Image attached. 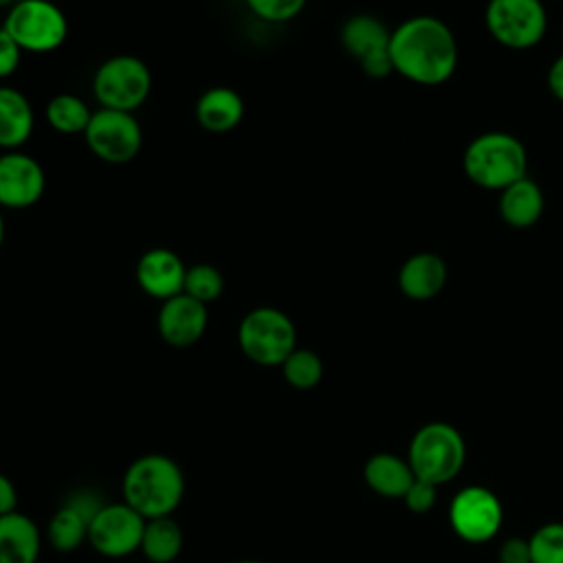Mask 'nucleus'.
<instances>
[{
	"mask_svg": "<svg viewBox=\"0 0 563 563\" xmlns=\"http://www.w3.org/2000/svg\"><path fill=\"white\" fill-rule=\"evenodd\" d=\"M46 191L44 167L26 152L0 154V209H29Z\"/></svg>",
	"mask_w": 563,
	"mask_h": 563,
	"instance_id": "f8f14e48",
	"label": "nucleus"
},
{
	"mask_svg": "<svg viewBox=\"0 0 563 563\" xmlns=\"http://www.w3.org/2000/svg\"><path fill=\"white\" fill-rule=\"evenodd\" d=\"M545 81H548V88H550L552 97L563 103V53L552 59Z\"/></svg>",
	"mask_w": 563,
	"mask_h": 563,
	"instance_id": "473e14b6",
	"label": "nucleus"
},
{
	"mask_svg": "<svg viewBox=\"0 0 563 563\" xmlns=\"http://www.w3.org/2000/svg\"><path fill=\"white\" fill-rule=\"evenodd\" d=\"M530 563H563V521H548L530 537Z\"/></svg>",
	"mask_w": 563,
	"mask_h": 563,
	"instance_id": "bb28decb",
	"label": "nucleus"
},
{
	"mask_svg": "<svg viewBox=\"0 0 563 563\" xmlns=\"http://www.w3.org/2000/svg\"><path fill=\"white\" fill-rule=\"evenodd\" d=\"M35 128L33 106L13 86H0V147L4 152L22 147Z\"/></svg>",
	"mask_w": 563,
	"mask_h": 563,
	"instance_id": "6ab92c4d",
	"label": "nucleus"
},
{
	"mask_svg": "<svg viewBox=\"0 0 563 563\" xmlns=\"http://www.w3.org/2000/svg\"><path fill=\"white\" fill-rule=\"evenodd\" d=\"M407 462L416 479L442 486L455 479L466 462L464 438L449 422H427L413 433Z\"/></svg>",
	"mask_w": 563,
	"mask_h": 563,
	"instance_id": "20e7f679",
	"label": "nucleus"
},
{
	"mask_svg": "<svg viewBox=\"0 0 563 563\" xmlns=\"http://www.w3.org/2000/svg\"><path fill=\"white\" fill-rule=\"evenodd\" d=\"M123 501L141 517H172L185 497L183 468L163 453L136 457L123 473Z\"/></svg>",
	"mask_w": 563,
	"mask_h": 563,
	"instance_id": "f03ea898",
	"label": "nucleus"
},
{
	"mask_svg": "<svg viewBox=\"0 0 563 563\" xmlns=\"http://www.w3.org/2000/svg\"><path fill=\"white\" fill-rule=\"evenodd\" d=\"M90 119L92 110L77 95L59 92L46 103V121L59 134H84Z\"/></svg>",
	"mask_w": 563,
	"mask_h": 563,
	"instance_id": "5701e85b",
	"label": "nucleus"
},
{
	"mask_svg": "<svg viewBox=\"0 0 563 563\" xmlns=\"http://www.w3.org/2000/svg\"><path fill=\"white\" fill-rule=\"evenodd\" d=\"M405 506L416 512V515H424L429 512L435 501H438V486L431 484V482H424V479H413V484L409 486V490L405 493L402 497Z\"/></svg>",
	"mask_w": 563,
	"mask_h": 563,
	"instance_id": "c85d7f7f",
	"label": "nucleus"
},
{
	"mask_svg": "<svg viewBox=\"0 0 563 563\" xmlns=\"http://www.w3.org/2000/svg\"><path fill=\"white\" fill-rule=\"evenodd\" d=\"M207 306L185 292L161 301L156 328L161 339L172 347H189L198 343L207 330Z\"/></svg>",
	"mask_w": 563,
	"mask_h": 563,
	"instance_id": "4468645a",
	"label": "nucleus"
},
{
	"mask_svg": "<svg viewBox=\"0 0 563 563\" xmlns=\"http://www.w3.org/2000/svg\"><path fill=\"white\" fill-rule=\"evenodd\" d=\"M389 35L385 22L369 13H356L341 24V44L356 62L389 51Z\"/></svg>",
	"mask_w": 563,
	"mask_h": 563,
	"instance_id": "412c9836",
	"label": "nucleus"
},
{
	"mask_svg": "<svg viewBox=\"0 0 563 563\" xmlns=\"http://www.w3.org/2000/svg\"><path fill=\"white\" fill-rule=\"evenodd\" d=\"M499 216L512 229H528L537 224L545 209V198L541 187L523 176L499 191Z\"/></svg>",
	"mask_w": 563,
	"mask_h": 563,
	"instance_id": "f3484780",
	"label": "nucleus"
},
{
	"mask_svg": "<svg viewBox=\"0 0 563 563\" xmlns=\"http://www.w3.org/2000/svg\"><path fill=\"white\" fill-rule=\"evenodd\" d=\"M284 380L295 389H312L323 378V361L308 347H295L279 365Z\"/></svg>",
	"mask_w": 563,
	"mask_h": 563,
	"instance_id": "393cba45",
	"label": "nucleus"
},
{
	"mask_svg": "<svg viewBox=\"0 0 563 563\" xmlns=\"http://www.w3.org/2000/svg\"><path fill=\"white\" fill-rule=\"evenodd\" d=\"M389 57L394 73L407 81L440 86L453 77L460 48L446 22L435 15H413L391 29Z\"/></svg>",
	"mask_w": 563,
	"mask_h": 563,
	"instance_id": "f257e3e1",
	"label": "nucleus"
},
{
	"mask_svg": "<svg viewBox=\"0 0 563 563\" xmlns=\"http://www.w3.org/2000/svg\"><path fill=\"white\" fill-rule=\"evenodd\" d=\"M152 92V70L136 55H114L99 64L92 77V95L99 108L134 112Z\"/></svg>",
	"mask_w": 563,
	"mask_h": 563,
	"instance_id": "423d86ee",
	"label": "nucleus"
},
{
	"mask_svg": "<svg viewBox=\"0 0 563 563\" xmlns=\"http://www.w3.org/2000/svg\"><path fill=\"white\" fill-rule=\"evenodd\" d=\"M446 277V262L433 251H420L398 268V288L411 301H429L442 292Z\"/></svg>",
	"mask_w": 563,
	"mask_h": 563,
	"instance_id": "2eb2a0df",
	"label": "nucleus"
},
{
	"mask_svg": "<svg viewBox=\"0 0 563 563\" xmlns=\"http://www.w3.org/2000/svg\"><path fill=\"white\" fill-rule=\"evenodd\" d=\"M194 117L205 132L224 134L240 125L244 119V99L229 86L207 88L194 106Z\"/></svg>",
	"mask_w": 563,
	"mask_h": 563,
	"instance_id": "dca6fc26",
	"label": "nucleus"
},
{
	"mask_svg": "<svg viewBox=\"0 0 563 563\" xmlns=\"http://www.w3.org/2000/svg\"><path fill=\"white\" fill-rule=\"evenodd\" d=\"M238 345L255 365L275 367L297 347V328L284 310L260 306L242 317L238 325Z\"/></svg>",
	"mask_w": 563,
	"mask_h": 563,
	"instance_id": "39448f33",
	"label": "nucleus"
},
{
	"mask_svg": "<svg viewBox=\"0 0 563 563\" xmlns=\"http://www.w3.org/2000/svg\"><path fill=\"white\" fill-rule=\"evenodd\" d=\"M224 290V277L220 273V268H216L213 264H194L187 266V275H185V288L183 292L194 297L200 303H211L216 301Z\"/></svg>",
	"mask_w": 563,
	"mask_h": 563,
	"instance_id": "a878e982",
	"label": "nucleus"
},
{
	"mask_svg": "<svg viewBox=\"0 0 563 563\" xmlns=\"http://www.w3.org/2000/svg\"><path fill=\"white\" fill-rule=\"evenodd\" d=\"M2 29L26 53H53L68 37V20L51 0H18L7 11Z\"/></svg>",
	"mask_w": 563,
	"mask_h": 563,
	"instance_id": "0eeeda50",
	"label": "nucleus"
},
{
	"mask_svg": "<svg viewBox=\"0 0 563 563\" xmlns=\"http://www.w3.org/2000/svg\"><path fill=\"white\" fill-rule=\"evenodd\" d=\"M40 548L42 534L31 517L18 510L0 517V563H35Z\"/></svg>",
	"mask_w": 563,
	"mask_h": 563,
	"instance_id": "a211bd4d",
	"label": "nucleus"
},
{
	"mask_svg": "<svg viewBox=\"0 0 563 563\" xmlns=\"http://www.w3.org/2000/svg\"><path fill=\"white\" fill-rule=\"evenodd\" d=\"M183 550V530L174 517L145 521L141 552L152 563H172Z\"/></svg>",
	"mask_w": 563,
	"mask_h": 563,
	"instance_id": "4be33fe9",
	"label": "nucleus"
},
{
	"mask_svg": "<svg viewBox=\"0 0 563 563\" xmlns=\"http://www.w3.org/2000/svg\"><path fill=\"white\" fill-rule=\"evenodd\" d=\"M88 519L68 504H62L48 521L46 537L57 552H73L88 541Z\"/></svg>",
	"mask_w": 563,
	"mask_h": 563,
	"instance_id": "b1692460",
	"label": "nucleus"
},
{
	"mask_svg": "<svg viewBox=\"0 0 563 563\" xmlns=\"http://www.w3.org/2000/svg\"><path fill=\"white\" fill-rule=\"evenodd\" d=\"M187 266L178 253L165 246L147 249L134 268L139 288L158 301H167L183 292Z\"/></svg>",
	"mask_w": 563,
	"mask_h": 563,
	"instance_id": "ddd939ff",
	"label": "nucleus"
},
{
	"mask_svg": "<svg viewBox=\"0 0 563 563\" xmlns=\"http://www.w3.org/2000/svg\"><path fill=\"white\" fill-rule=\"evenodd\" d=\"M501 521V501L486 486H466L451 499L449 523L462 541L486 543L499 532Z\"/></svg>",
	"mask_w": 563,
	"mask_h": 563,
	"instance_id": "9d476101",
	"label": "nucleus"
},
{
	"mask_svg": "<svg viewBox=\"0 0 563 563\" xmlns=\"http://www.w3.org/2000/svg\"><path fill=\"white\" fill-rule=\"evenodd\" d=\"M308 0H244L246 9L264 20V22H273V24H284L295 20Z\"/></svg>",
	"mask_w": 563,
	"mask_h": 563,
	"instance_id": "cd10ccee",
	"label": "nucleus"
},
{
	"mask_svg": "<svg viewBox=\"0 0 563 563\" xmlns=\"http://www.w3.org/2000/svg\"><path fill=\"white\" fill-rule=\"evenodd\" d=\"M361 70L372 77V79H385L387 75L394 73V66H391V57H389V51L385 53H376L372 57H365L363 62H358Z\"/></svg>",
	"mask_w": 563,
	"mask_h": 563,
	"instance_id": "2f4dec72",
	"label": "nucleus"
},
{
	"mask_svg": "<svg viewBox=\"0 0 563 563\" xmlns=\"http://www.w3.org/2000/svg\"><path fill=\"white\" fill-rule=\"evenodd\" d=\"M484 24L504 48L528 51L545 37L548 13L541 0H488Z\"/></svg>",
	"mask_w": 563,
	"mask_h": 563,
	"instance_id": "6e6552de",
	"label": "nucleus"
},
{
	"mask_svg": "<svg viewBox=\"0 0 563 563\" xmlns=\"http://www.w3.org/2000/svg\"><path fill=\"white\" fill-rule=\"evenodd\" d=\"M238 563H262V561H253V559H244V561H238Z\"/></svg>",
	"mask_w": 563,
	"mask_h": 563,
	"instance_id": "e433bc0d",
	"label": "nucleus"
},
{
	"mask_svg": "<svg viewBox=\"0 0 563 563\" xmlns=\"http://www.w3.org/2000/svg\"><path fill=\"white\" fill-rule=\"evenodd\" d=\"M4 235H7V224H4L2 209H0V249H2V244H4Z\"/></svg>",
	"mask_w": 563,
	"mask_h": 563,
	"instance_id": "f704fd0d",
	"label": "nucleus"
},
{
	"mask_svg": "<svg viewBox=\"0 0 563 563\" xmlns=\"http://www.w3.org/2000/svg\"><path fill=\"white\" fill-rule=\"evenodd\" d=\"M15 2H18V0H0V9H4V7L11 9Z\"/></svg>",
	"mask_w": 563,
	"mask_h": 563,
	"instance_id": "c9c22d12",
	"label": "nucleus"
},
{
	"mask_svg": "<svg viewBox=\"0 0 563 563\" xmlns=\"http://www.w3.org/2000/svg\"><path fill=\"white\" fill-rule=\"evenodd\" d=\"M462 167L473 185L486 191H501L528 176V152L515 134L490 130L466 145Z\"/></svg>",
	"mask_w": 563,
	"mask_h": 563,
	"instance_id": "7ed1b4c3",
	"label": "nucleus"
},
{
	"mask_svg": "<svg viewBox=\"0 0 563 563\" xmlns=\"http://www.w3.org/2000/svg\"><path fill=\"white\" fill-rule=\"evenodd\" d=\"M145 517H141L125 501L108 504L95 515L88 526V543L103 556L119 559L141 550L145 530Z\"/></svg>",
	"mask_w": 563,
	"mask_h": 563,
	"instance_id": "9b49d317",
	"label": "nucleus"
},
{
	"mask_svg": "<svg viewBox=\"0 0 563 563\" xmlns=\"http://www.w3.org/2000/svg\"><path fill=\"white\" fill-rule=\"evenodd\" d=\"M15 506H18V490L13 482L4 473H0V517L15 512Z\"/></svg>",
	"mask_w": 563,
	"mask_h": 563,
	"instance_id": "72a5a7b5",
	"label": "nucleus"
},
{
	"mask_svg": "<svg viewBox=\"0 0 563 563\" xmlns=\"http://www.w3.org/2000/svg\"><path fill=\"white\" fill-rule=\"evenodd\" d=\"M499 563H530V545L523 537H510L499 548Z\"/></svg>",
	"mask_w": 563,
	"mask_h": 563,
	"instance_id": "7c9ffc66",
	"label": "nucleus"
},
{
	"mask_svg": "<svg viewBox=\"0 0 563 563\" xmlns=\"http://www.w3.org/2000/svg\"><path fill=\"white\" fill-rule=\"evenodd\" d=\"M22 48L15 44V40L0 26V79L11 77L22 59Z\"/></svg>",
	"mask_w": 563,
	"mask_h": 563,
	"instance_id": "c756f323",
	"label": "nucleus"
},
{
	"mask_svg": "<svg viewBox=\"0 0 563 563\" xmlns=\"http://www.w3.org/2000/svg\"><path fill=\"white\" fill-rule=\"evenodd\" d=\"M84 141L99 161L123 165L139 156L143 147V130L132 112L99 108L92 112Z\"/></svg>",
	"mask_w": 563,
	"mask_h": 563,
	"instance_id": "1a4fd4ad",
	"label": "nucleus"
},
{
	"mask_svg": "<svg viewBox=\"0 0 563 563\" xmlns=\"http://www.w3.org/2000/svg\"><path fill=\"white\" fill-rule=\"evenodd\" d=\"M365 484L380 497L402 499L416 475L407 462L396 453H374L363 466Z\"/></svg>",
	"mask_w": 563,
	"mask_h": 563,
	"instance_id": "aec40b11",
	"label": "nucleus"
}]
</instances>
